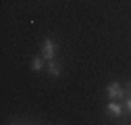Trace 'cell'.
<instances>
[{
	"label": "cell",
	"instance_id": "obj_1",
	"mask_svg": "<svg viewBox=\"0 0 131 125\" xmlns=\"http://www.w3.org/2000/svg\"><path fill=\"white\" fill-rule=\"evenodd\" d=\"M106 92H108V96H110V100H112V98H121V96H123V88H121V86H119L117 81H112V84H108Z\"/></svg>",
	"mask_w": 131,
	"mask_h": 125
},
{
	"label": "cell",
	"instance_id": "obj_2",
	"mask_svg": "<svg viewBox=\"0 0 131 125\" xmlns=\"http://www.w3.org/2000/svg\"><path fill=\"white\" fill-rule=\"evenodd\" d=\"M44 58H48V60L54 58V42L50 38H46V42H44Z\"/></svg>",
	"mask_w": 131,
	"mask_h": 125
},
{
	"label": "cell",
	"instance_id": "obj_3",
	"mask_svg": "<svg viewBox=\"0 0 131 125\" xmlns=\"http://www.w3.org/2000/svg\"><path fill=\"white\" fill-rule=\"evenodd\" d=\"M106 111L110 113V115H114V117H121V113H123V108H121V104H117V102H108V106H106Z\"/></svg>",
	"mask_w": 131,
	"mask_h": 125
},
{
	"label": "cell",
	"instance_id": "obj_4",
	"mask_svg": "<svg viewBox=\"0 0 131 125\" xmlns=\"http://www.w3.org/2000/svg\"><path fill=\"white\" fill-rule=\"evenodd\" d=\"M48 71H50V75H54V77H56V75H60V67L56 65L54 60H48Z\"/></svg>",
	"mask_w": 131,
	"mask_h": 125
},
{
	"label": "cell",
	"instance_id": "obj_5",
	"mask_svg": "<svg viewBox=\"0 0 131 125\" xmlns=\"http://www.w3.org/2000/svg\"><path fill=\"white\" fill-rule=\"evenodd\" d=\"M31 69H34V71H40V69H42V58H34V62H31Z\"/></svg>",
	"mask_w": 131,
	"mask_h": 125
},
{
	"label": "cell",
	"instance_id": "obj_6",
	"mask_svg": "<svg viewBox=\"0 0 131 125\" xmlns=\"http://www.w3.org/2000/svg\"><path fill=\"white\" fill-rule=\"evenodd\" d=\"M127 111L131 113V96H129V100H127Z\"/></svg>",
	"mask_w": 131,
	"mask_h": 125
},
{
	"label": "cell",
	"instance_id": "obj_7",
	"mask_svg": "<svg viewBox=\"0 0 131 125\" xmlns=\"http://www.w3.org/2000/svg\"><path fill=\"white\" fill-rule=\"evenodd\" d=\"M129 90H131V84H129Z\"/></svg>",
	"mask_w": 131,
	"mask_h": 125
}]
</instances>
